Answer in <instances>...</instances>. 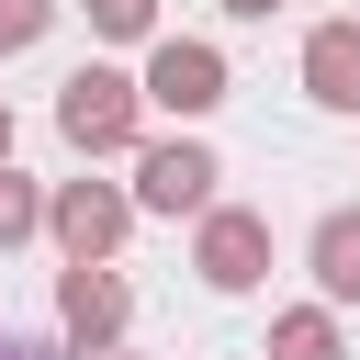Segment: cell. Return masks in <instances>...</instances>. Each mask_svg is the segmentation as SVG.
I'll return each mask as SVG.
<instances>
[{
	"label": "cell",
	"instance_id": "obj_1",
	"mask_svg": "<svg viewBox=\"0 0 360 360\" xmlns=\"http://www.w3.org/2000/svg\"><path fill=\"white\" fill-rule=\"evenodd\" d=\"M135 124H146V90H135L124 68H101V56H90V68H68V79H56V135H68L79 158H124V146H135Z\"/></svg>",
	"mask_w": 360,
	"mask_h": 360
},
{
	"label": "cell",
	"instance_id": "obj_3",
	"mask_svg": "<svg viewBox=\"0 0 360 360\" xmlns=\"http://www.w3.org/2000/svg\"><path fill=\"white\" fill-rule=\"evenodd\" d=\"M124 326H135V281L112 270V259H68V281H56V338L68 349H124Z\"/></svg>",
	"mask_w": 360,
	"mask_h": 360
},
{
	"label": "cell",
	"instance_id": "obj_4",
	"mask_svg": "<svg viewBox=\"0 0 360 360\" xmlns=\"http://www.w3.org/2000/svg\"><path fill=\"white\" fill-rule=\"evenodd\" d=\"M214 180H225V158L202 146V135H158V146H135V214H202L214 202Z\"/></svg>",
	"mask_w": 360,
	"mask_h": 360
},
{
	"label": "cell",
	"instance_id": "obj_5",
	"mask_svg": "<svg viewBox=\"0 0 360 360\" xmlns=\"http://www.w3.org/2000/svg\"><path fill=\"white\" fill-rule=\"evenodd\" d=\"M45 236H56L68 259H112V248L135 236V191H124V180H56V191H45Z\"/></svg>",
	"mask_w": 360,
	"mask_h": 360
},
{
	"label": "cell",
	"instance_id": "obj_15",
	"mask_svg": "<svg viewBox=\"0 0 360 360\" xmlns=\"http://www.w3.org/2000/svg\"><path fill=\"white\" fill-rule=\"evenodd\" d=\"M0 158H11V101H0Z\"/></svg>",
	"mask_w": 360,
	"mask_h": 360
},
{
	"label": "cell",
	"instance_id": "obj_16",
	"mask_svg": "<svg viewBox=\"0 0 360 360\" xmlns=\"http://www.w3.org/2000/svg\"><path fill=\"white\" fill-rule=\"evenodd\" d=\"M101 360H135V349H101Z\"/></svg>",
	"mask_w": 360,
	"mask_h": 360
},
{
	"label": "cell",
	"instance_id": "obj_6",
	"mask_svg": "<svg viewBox=\"0 0 360 360\" xmlns=\"http://www.w3.org/2000/svg\"><path fill=\"white\" fill-rule=\"evenodd\" d=\"M158 112H180V124H202L214 101H225V45H202V34H158L146 45V79H135Z\"/></svg>",
	"mask_w": 360,
	"mask_h": 360
},
{
	"label": "cell",
	"instance_id": "obj_9",
	"mask_svg": "<svg viewBox=\"0 0 360 360\" xmlns=\"http://www.w3.org/2000/svg\"><path fill=\"white\" fill-rule=\"evenodd\" d=\"M270 360H349L338 304H292V315H270Z\"/></svg>",
	"mask_w": 360,
	"mask_h": 360
},
{
	"label": "cell",
	"instance_id": "obj_13",
	"mask_svg": "<svg viewBox=\"0 0 360 360\" xmlns=\"http://www.w3.org/2000/svg\"><path fill=\"white\" fill-rule=\"evenodd\" d=\"M0 360H68L56 338H0Z\"/></svg>",
	"mask_w": 360,
	"mask_h": 360
},
{
	"label": "cell",
	"instance_id": "obj_12",
	"mask_svg": "<svg viewBox=\"0 0 360 360\" xmlns=\"http://www.w3.org/2000/svg\"><path fill=\"white\" fill-rule=\"evenodd\" d=\"M45 34H56V0H0V56H22Z\"/></svg>",
	"mask_w": 360,
	"mask_h": 360
},
{
	"label": "cell",
	"instance_id": "obj_10",
	"mask_svg": "<svg viewBox=\"0 0 360 360\" xmlns=\"http://www.w3.org/2000/svg\"><path fill=\"white\" fill-rule=\"evenodd\" d=\"M22 236H45V191L0 158V248H22Z\"/></svg>",
	"mask_w": 360,
	"mask_h": 360
},
{
	"label": "cell",
	"instance_id": "obj_7",
	"mask_svg": "<svg viewBox=\"0 0 360 360\" xmlns=\"http://www.w3.org/2000/svg\"><path fill=\"white\" fill-rule=\"evenodd\" d=\"M304 101L315 112H360V22H315L304 34Z\"/></svg>",
	"mask_w": 360,
	"mask_h": 360
},
{
	"label": "cell",
	"instance_id": "obj_8",
	"mask_svg": "<svg viewBox=\"0 0 360 360\" xmlns=\"http://www.w3.org/2000/svg\"><path fill=\"white\" fill-rule=\"evenodd\" d=\"M304 259H315V292H326V304H360V202H338V214H315V236H304Z\"/></svg>",
	"mask_w": 360,
	"mask_h": 360
},
{
	"label": "cell",
	"instance_id": "obj_14",
	"mask_svg": "<svg viewBox=\"0 0 360 360\" xmlns=\"http://www.w3.org/2000/svg\"><path fill=\"white\" fill-rule=\"evenodd\" d=\"M225 11H236V22H270V11H281V0H225Z\"/></svg>",
	"mask_w": 360,
	"mask_h": 360
},
{
	"label": "cell",
	"instance_id": "obj_2",
	"mask_svg": "<svg viewBox=\"0 0 360 360\" xmlns=\"http://www.w3.org/2000/svg\"><path fill=\"white\" fill-rule=\"evenodd\" d=\"M191 225H202V236H191L202 292H259V281H270V214H248V202H202Z\"/></svg>",
	"mask_w": 360,
	"mask_h": 360
},
{
	"label": "cell",
	"instance_id": "obj_11",
	"mask_svg": "<svg viewBox=\"0 0 360 360\" xmlns=\"http://www.w3.org/2000/svg\"><path fill=\"white\" fill-rule=\"evenodd\" d=\"M90 11V34H112V45H146L158 34V0H79Z\"/></svg>",
	"mask_w": 360,
	"mask_h": 360
}]
</instances>
